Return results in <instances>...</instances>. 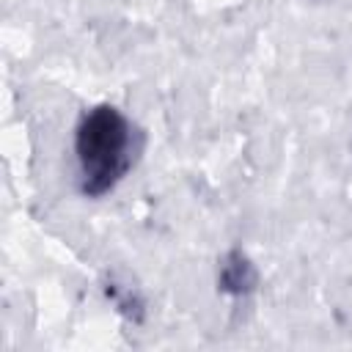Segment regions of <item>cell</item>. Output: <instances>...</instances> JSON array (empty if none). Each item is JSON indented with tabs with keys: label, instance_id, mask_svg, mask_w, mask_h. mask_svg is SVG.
<instances>
[{
	"label": "cell",
	"instance_id": "7a4b0ae2",
	"mask_svg": "<svg viewBox=\"0 0 352 352\" xmlns=\"http://www.w3.org/2000/svg\"><path fill=\"white\" fill-rule=\"evenodd\" d=\"M258 283V275H256V267L250 264V258L242 253V250H231L223 264H220V289L226 294H250Z\"/></svg>",
	"mask_w": 352,
	"mask_h": 352
},
{
	"label": "cell",
	"instance_id": "6da1fadb",
	"mask_svg": "<svg viewBox=\"0 0 352 352\" xmlns=\"http://www.w3.org/2000/svg\"><path fill=\"white\" fill-rule=\"evenodd\" d=\"M138 135L132 121L113 104H96L82 113L74 129V157L80 192L88 198L107 195L132 168Z\"/></svg>",
	"mask_w": 352,
	"mask_h": 352
}]
</instances>
